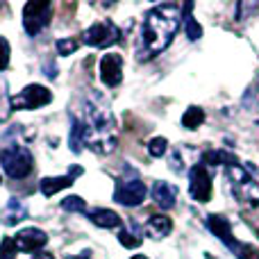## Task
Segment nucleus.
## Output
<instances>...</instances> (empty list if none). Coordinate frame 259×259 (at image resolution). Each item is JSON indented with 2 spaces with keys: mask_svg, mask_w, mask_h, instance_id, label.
<instances>
[{
  "mask_svg": "<svg viewBox=\"0 0 259 259\" xmlns=\"http://www.w3.org/2000/svg\"><path fill=\"white\" fill-rule=\"evenodd\" d=\"M166 150H168V141H166L164 137H155L148 141V152H150L152 157H164Z\"/></svg>",
  "mask_w": 259,
  "mask_h": 259,
  "instance_id": "23",
  "label": "nucleus"
},
{
  "mask_svg": "<svg viewBox=\"0 0 259 259\" xmlns=\"http://www.w3.org/2000/svg\"><path fill=\"white\" fill-rule=\"evenodd\" d=\"M32 259H55V257H53V255H48V252H36V255L32 257Z\"/></svg>",
  "mask_w": 259,
  "mask_h": 259,
  "instance_id": "28",
  "label": "nucleus"
},
{
  "mask_svg": "<svg viewBox=\"0 0 259 259\" xmlns=\"http://www.w3.org/2000/svg\"><path fill=\"white\" fill-rule=\"evenodd\" d=\"M191 12H193V3H187L182 7V21H184V30H187V36H189V41H198L202 36V27H200V23L196 21V18L191 16Z\"/></svg>",
  "mask_w": 259,
  "mask_h": 259,
  "instance_id": "17",
  "label": "nucleus"
},
{
  "mask_svg": "<svg viewBox=\"0 0 259 259\" xmlns=\"http://www.w3.org/2000/svg\"><path fill=\"white\" fill-rule=\"evenodd\" d=\"M180 25H182V7L173 3H164L152 7L146 14L141 25V34H139L137 55L141 62L157 57L170 46L173 36L178 34Z\"/></svg>",
  "mask_w": 259,
  "mask_h": 259,
  "instance_id": "1",
  "label": "nucleus"
},
{
  "mask_svg": "<svg viewBox=\"0 0 259 259\" xmlns=\"http://www.w3.org/2000/svg\"><path fill=\"white\" fill-rule=\"evenodd\" d=\"M89 219H91V223L100 225V228H107V230L121 228V225H123L121 216H118L116 211H112V209H91L89 211Z\"/></svg>",
  "mask_w": 259,
  "mask_h": 259,
  "instance_id": "16",
  "label": "nucleus"
},
{
  "mask_svg": "<svg viewBox=\"0 0 259 259\" xmlns=\"http://www.w3.org/2000/svg\"><path fill=\"white\" fill-rule=\"evenodd\" d=\"M118 241H121L125 248H130V250L139 248V246H141V237H139V230H121V232H118Z\"/></svg>",
  "mask_w": 259,
  "mask_h": 259,
  "instance_id": "22",
  "label": "nucleus"
},
{
  "mask_svg": "<svg viewBox=\"0 0 259 259\" xmlns=\"http://www.w3.org/2000/svg\"><path fill=\"white\" fill-rule=\"evenodd\" d=\"M50 3L48 0H36V3H27L23 7V25L30 36H36L50 21Z\"/></svg>",
  "mask_w": 259,
  "mask_h": 259,
  "instance_id": "5",
  "label": "nucleus"
},
{
  "mask_svg": "<svg viewBox=\"0 0 259 259\" xmlns=\"http://www.w3.org/2000/svg\"><path fill=\"white\" fill-rule=\"evenodd\" d=\"M207 225H209V230L216 234V237H219V241L225 243V246H228L232 252L239 248V241L234 239L228 219H223V216H219V214H211V216H207Z\"/></svg>",
  "mask_w": 259,
  "mask_h": 259,
  "instance_id": "12",
  "label": "nucleus"
},
{
  "mask_svg": "<svg viewBox=\"0 0 259 259\" xmlns=\"http://www.w3.org/2000/svg\"><path fill=\"white\" fill-rule=\"evenodd\" d=\"M50 100H53V94H50L46 87L27 84L18 96H12V98H9V105H12L14 109H36V107L48 105Z\"/></svg>",
  "mask_w": 259,
  "mask_h": 259,
  "instance_id": "7",
  "label": "nucleus"
},
{
  "mask_svg": "<svg viewBox=\"0 0 259 259\" xmlns=\"http://www.w3.org/2000/svg\"><path fill=\"white\" fill-rule=\"evenodd\" d=\"M82 107H84V121L80 123L84 130V146H89L98 155H109L116 148V132H114L116 123H114L107 103L91 94L82 103Z\"/></svg>",
  "mask_w": 259,
  "mask_h": 259,
  "instance_id": "2",
  "label": "nucleus"
},
{
  "mask_svg": "<svg viewBox=\"0 0 259 259\" xmlns=\"http://www.w3.org/2000/svg\"><path fill=\"white\" fill-rule=\"evenodd\" d=\"M62 209H66V211H84L87 205H84V200H82L80 196H68V198H64L62 200Z\"/></svg>",
  "mask_w": 259,
  "mask_h": 259,
  "instance_id": "24",
  "label": "nucleus"
},
{
  "mask_svg": "<svg viewBox=\"0 0 259 259\" xmlns=\"http://www.w3.org/2000/svg\"><path fill=\"white\" fill-rule=\"evenodd\" d=\"M80 173H82L80 166H73L71 173H68V175H57V178H44V180H41V184H39L41 193H44V196H55V193L62 191V189H68V187L73 184V180H75Z\"/></svg>",
  "mask_w": 259,
  "mask_h": 259,
  "instance_id": "13",
  "label": "nucleus"
},
{
  "mask_svg": "<svg viewBox=\"0 0 259 259\" xmlns=\"http://www.w3.org/2000/svg\"><path fill=\"white\" fill-rule=\"evenodd\" d=\"M225 175H228L230 189H232V193L237 196L239 202H243L248 207H259V182L243 166H239V164L228 166V173Z\"/></svg>",
  "mask_w": 259,
  "mask_h": 259,
  "instance_id": "3",
  "label": "nucleus"
},
{
  "mask_svg": "<svg viewBox=\"0 0 259 259\" xmlns=\"http://www.w3.org/2000/svg\"><path fill=\"white\" fill-rule=\"evenodd\" d=\"M152 200L161 207V209H170L178 200V187L175 184H168L164 180H157L152 184Z\"/></svg>",
  "mask_w": 259,
  "mask_h": 259,
  "instance_id": "14",
  "label": "nucleus"
},
{
  "mask_svg": "<svg viewBox=\"0 0 259 259\" xmlns=\"http://www.w3.org/2000/svg\"><path fill=\"white\" fill-rule=\"evenodd\" d=\"M9 55H12V48H9V41L5 36H0V71L9 66Z\"/></svg>",
  "mask_w": 259,
  "mask_h": 259,
  "instance_id": "26",
  "label": "nucleus"
},
{
  "mask_svg": "<svg viewBox=\"0 0 259 259\" xmlns=\"http://www.w3.org/2000/svg\"><path fill=\"white\" fill-rule=\"evenodd\" d=\"M16 243H14V239H5L3 243H0V259H16Z\"/></svg>",
  "mask_w": 259,
  "mask_h": 259,
  "instance_id": "25",
  "label": "nucleus"
},
{
  "mask_svg": "<svg viewBox=\"0 0 259 259\" xmlns=\"http://www.w3.org/2000/svg\"><path fill=\"white\" fill-rule=\"evenodd\" d=\"M232 166V164H237V157L234 155H230L228 150H209V152H205V157H202V166Z\"/></svg>",
  "mask_w": 259,
  "mask_h": 259,
  "instance_id": "18",
  "label": "nucleus"
},
{
  "mask_svg": "<svg viewBox=\"0 0 259 259\" xmlns=\"http://www.w3.org/2000/svg\"><path fill=\"white\" fill-rule=\"evenodd\" d=\"M132 259H148V257H143V255H134Z\"/></svg>",
  "mask_w": 259,
  "mask_h": 259,
  "instance_id": "30",
  "label": "nucleus"
},
{
  "mask_svg": "<svg viewBox=\"0 0 259 259\" xmlns=\"http://www.w3.org/2000/svg\"><path fill=\"white\" fill-rule=\"evenodd\" d=\"M100 80L105 87H118L123 80V57L118 53H107L100 59Z\"/></svg>",
  "mask_w": 259,
  "mask_h": 259,
  "instance_id": "10",
  "label": "nucleus"
},
{
  "mask_svg": "<svg viewBox=\"0 0 259 259\" xmlns=\"http://www.w3.org/2000/svg\"><path fill=\"white\" fill-rule=\"evenodd\" d=\"M71 148L73 152H80L84 148V130L77 118H73V130H71Z\"/></svg>",
  "mask_w": 259,
  "mask_h": 259,
  "instance_id": "21",
  "label": "nucleus"
},
{
  "mask_svg": "<svg viewBox=\"0 0 259 259\" xmlns=\"http://www.w3.org/2000/svg\"><path fill=\"white\" fill-rule=\"evenodd\" d=\"M257 100H259V82H257Z\"/></svg>",
  "mask_w": 259,
  "mask_h": 259,
  "instance_id": "31",
  "label": "nucleus"
},
{
  "mask_svg": "<svg viewBox=\"0 0 259 259\" xmlns=\"http://www.w3.org/2000/svg\"><path fill=\"white\" fill-rule=\"evenodd\" d=\"M121 39V30L114 25L112 21H98L91 27H87L84 34H82V41L89 46H96V48H107V46L116 44Z\"/></svg>",
  "mask_w": 259,
  "mask_h": 259,
  "instance_id": "6",
  "label": "nucleus"
},
{
  "mask_svg": "<svg viewBox=\"0 0 259 259\" xmlns=\"http://www.w3.org/2000/svg\"><path fill=\"white\" fill-rule=\"evenodd\" d=\"M71 259H91V257H89V252H84L82 257H71Z\"/></svg>",
  "mask_w": 259,
  "mask_h": 259,
  "instance_id": "29",
  "label": "nucleus"
},
{
  "mask_svg": "<svg viewBox=\"0 0 259 259\" xmlns=\"http://www.w3.org/2000/svg\"><path fill=\"white\" fill-rule=\"evenodd\" d=\"M170 230H173V223H170V219H168V216H164V214L150 216V219H148V223H146V232H148V237H152V239L168 237Z\"/></svg>",
  "mask_w": 259,
  "mask_h": 259,
  "instance_id": "15",
  "label": "nucleus"
},
{
  "mask_svg": "<svg viewBox=\"0 0 259 259\" xmlns=\"http://www.w3.org/2000/svg\"><path fill=\"white\" fill-rule=\"evenodd\" d=\"M0 164L3 170L14 180L27 178L34 168V159H32V152L23 146H9L0 152Z\"/></svg>",
  "mask_w": 259,
  "mask_h": 259,
  "instance_id": "4",
  "label": "nucleus"
},
{
  "mask_svg": "<svg viewBox=\"0 0 259 259\" xmlns=\"http://www.w3.org/2000/svg\"><path fill=\"white\" fill-rule=\"evenodd\" d=\"M77 50V41L75 39H59L57 41V53L59 55H73Z\"/></svg>",
  "mask_w": 259,
  "mask_h": 259,
  "instance_id": "27",
  "label": "nucleus"
},
{
  "mask_svg": "<svg viewBox=\"0 0 259 259\" xmlns=\"http://www.w3.org/2000/svg\"><path fill=\"white\" fill-rule=\"evenodd\" d=\"M114 200L123 207H137L146 200V184L139 178H130L118 182L116 191H114Z\"/></svg>",
  "mask_w": 259,
  "mask_h": 259,
  "instance_id": "8",
  "label": "nucleus"
},
{
  "mask_svg": "<svg viewBox=\"0 0 259 259\" xmlns=\"http://www.w3.org/2000/svg\"><path fill=\"white\" fill-rule=\"evenodd\" d=\"M46 241H48V237H46V232L39 228H25L14 237L16 248L23 252H39L41 248L46 246Z\"/></svg>",
  "mask_w": 259,
  "mask_h": 259,
  "instance_id": "11",
  "label": "nucleus"
},
{
  "mask_svg": "<svg viewBox=\"0 0 259 259\" xmlns=\"http://www.w3.org/2000/svg\"><path fill=\"white\" fill-rule=\"evenodd\" d=\"M189 193L196 202H207L211 198V175L207 170V166L196 164L189 173Z\"/></svg>",
  "mask_w": 259,
  "mask_h": 259,
  "instance_id": "9",
  "label": "nucleus"
},
{
  "mask_svg": "<svg viewBox=\"0 0 259 259\" xmlns=\"http://www.w3.org/2000/svg\"><path fill=\"white\" fill-rule=\"evenodd\" d=\"M202 123H205V112L200 107H189L182 114V125L187 130H198Z\"/></svg>",
  "mask_w": 259,
  "mask_h": 259,
  "instance_id": "19",
  "label": "nucleus"
},
{
  "mask_svg": "<svg viewBox=\"0 0 259 259\" xmlns=\"http://www.w3.org/2000/svg\"><path fill=\"white\" fill-rule=\"evenodd\" d=\"M25 207L21 205V202L16 200V198H12L9 200V205H7V214H5V223L7 225H16L21 219H25Z\"/></svg>",
  "mask_w": 259,
  "mask_h": 259,
  "instance_id": "20",
  "label": "nucleus"
}]
</instances>
